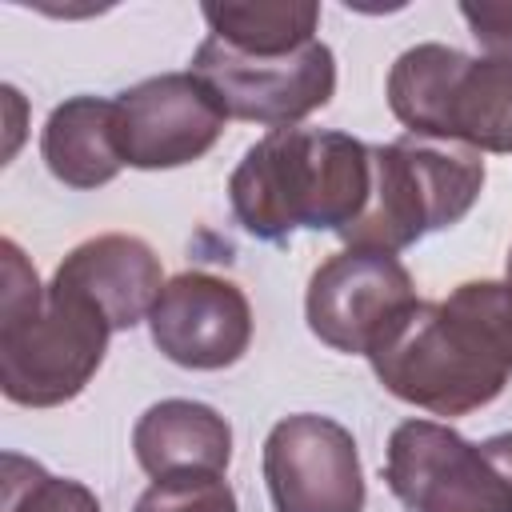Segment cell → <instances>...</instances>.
<instances>
[{
    "label": "cell",
    "mask_w": 512,
    "mask_h": 512,
    "mask_svg": "<svg viewBox=\"0 0 512 512\" xmlns=\"http://www.w3.org/2000/svg\"><path fill=\"white\" fill-rule=\"evenodd\" d=\"M56 288L88 300L112 332H128L140 320H148L164 280L160 256L148 240L128 232H104L92 240H80L52 272Z\"/></svg>",
    "instance_id": "cell-12"
},
{
    "label": "cell",
    "mask_w": 512,
    "mask_h": 512,
    "mask_svg": "<svg viewBox=\"0 0 512 512\" xmlns=\"http://www.w3.org/2000/svg\"><path fill=\"white\" fill-rule=\"evenodd\" d=\"M4 512H100L88 484L52 476L44 464L4 452Z\"/></svg>",
    "instance_id": "cell-16"
},
{
    "label": "cell",
    "mask_w": 512,
    "mask_h": 512,
    "mask_svg": "<svg viewBox=\"0 0 512 512\" xmlns=\"http://www.w3.org/2000/svg\"><path fill=\"white\" fill-rule=\"evenodd\" d=\"M412 300V276L392 252L344 248L312 272L304 320L320 344L348 356H368L376 332Z\"/></svg>",
    "instance_id": "cell-10"
},
{
    "label": "cell",
    "mask_w": 512,
    "mask_h": 512,
    "mask_svg": "<svg viewBox=\"0 0 512 512\" xmlns=\"http://www.w3.org/2000/svg\"><path fill=\"white\" fill-rule=\"evenodd\" d=\"M132 452L152 480L180 472L224 476L232 460V424L212 404L172 396L144 408V416L132 428Z\"/></svg>",
    "instance_id": "cell-13"
},
{
    "label": "cell",
    "mask_w": 512,
    "mask_h": 512,
    "mask_svg": "<svg viewBox=\"0 0 512 512\" xmlns=\"http://www.w3.org/2000/svg\"><path fill=\"white\" fill-rule=\"evenodd\" d=\"M208 36L248 56H288L316 40L320 4L312 0H248V4H204Z\"/></svg>",
    "instance_id": "cell-15"
},
{
    "label": "cell",
    "mask_w": 512,
    "mask_h": 512,
    "mask_svg": "<svg viewBox=\"0 0 512 512\" xmlns=\"http://www.w3.org/2000/svg\"><path fill=\"white\" fill-rule=\"evenodd\" d=\"M384 392L432 416H468L512 380V288L464 280L444 300L404 304L372 340Z\"/></svg>",
    "instance_id": "cell-1"
},
{
    "label": "cell",
    "mask_w": 512,
    "mask_h": 512,
    "mask_svg": "<svg viewBox=\"0 0 512 512\" xmlns=\"http://www.w3.org/2000/svg\"><path fill=\"white\" fill-rule=\"evenodd\" d=\"M372 192V144L332 128H272L228 176L236 224L268 244L296 228L344 232Z\"/></svg>",
    "instance_id": "cell-2"
},
{
    "label": "cell",
    "mask_w": 512,
    "mask_h": 512,
    "mask_svg": "<svg viewBox=\"0 0 512 512\" xmlns=\"http://www.w3.org/2000/svg\"><path fill=\"white\" fill-rule=\"evenodd\" d=\"M508 288H512V248H508Z\"/></svg>",
    "instance_id": "cell-19"
},
{
    "label": "cell",
    "mask_w": 512,
    "mask_h": 512,
    "mask_svg": "<svg viewBox=\"0 0 512 512\" xmlns=\"http://www.w3.org/2000/svg\"><path fill=\"white\" fill-rule=\"evenodd\" d=\"M460 16L468 20V28L480 40L484 56L512 60V4H500V0L460 4Z\"/></svg>",
    "instance_id": "cell-18"
},
{
    "label": "cell",
    "mask_w": 512,
    "mask_h": 512,
    "mask_svg": "<svg viewBox=\"0 0 512 512\" xmlns=\"http://www.w3.org/2000/svg\"><path fill=\"white\" fill-rule=\"evenodd\" d=\"M40 156L60 184L80 192L116 180L124 168L116 136V100L80 92L56 104L40 128Z\"/></svg>",
    "instance_id": "cell-14"
},
{
    "label": "cell",
    "mask_w": 512,
    "mask_h": 512,
    "mask_svg": "<svg viewBox=\"0 0 512 512\" xmlns=\"http://www.w3.org/2000/svg\"><path fill=\"white\" fill-rule=\"evenodd\" d=\"M480 188L484 160L472 148H440L416 136L372 144V192L340 240L396 256L420 236L460 224L480 200Z\"/></svg>",
    "instance_id": "cell-5"
},
{
    "label": "cell",
    "mask_w": 512,
    "mask_h": 512,
    "mask_svg": "<svg viewBox=\"0 0 512 512\" xmlns=\"http://www.w3.org/2000/svg\"><path fill=\"white\" fill-rule=\"evenodd\" d=\"M152 344L180 368L220 372L232 368L252 344V304L240 284L212 272L172 276L152 312Z\"/></svg>",
    "instance_id": "cell-11"
},
{
    "label": "cell",
    "mask_w": 512,
    "mask_h": 512,
    "mask_svg": "<svg viewBox=\"0 0 512 512\" xmlns=\"http://www.w3.org/2000/svg\"><path fill=\"white\" fill-rule=\"evenodd\" d=\"M388 108L416 140L512 152V60L416 44L388 68Z\"/></svg>",
    "instance_id": "cell-4"
},
{
    "label": "cell",
    "mask_w": 512,
    "mask_h": 512,
    "mask_svg": "<svg viewBox=\"0 0 512 512\" xmlns=\"http://www.w3.org/2000/svg\"><path fill=\"white\" fill-rule=\"evenodd\" d=\"M0 252V392L24 408L68 404L104 364L112 328L88 300L44 288L16 240Z\"/></svg>",
    "instance_id": "cell-3"
},
{
    "label": "cell",
    "mask_w": 512,
    "mask_h": 512,
    "mask_svg": "<svg viewBox=\"0 0 512 512\" xmlns=\"http://www.w3.org/2000/svg\"><path fill=\"white\" fill-rule=\"evenodd\" d=\"M384 484L408 512H512V480L488 440L440 420H404L388 436Z\"/></svg>",
    "instance_id": "cell-6"
},
{
    "label": "cell",
    "mask_w": 512,
    "mask_h": 512,
    "mask_svg": "<svg viewBox=\"0 0 512 512\" xmlns=\"http://www.w3.org/2000/svg\"><path fill=\"white\" fill-rule=\"evenodd\" d=\"M132 512H240V504L220 472H180L152 480Z\"/></svg>",
    "instance_id": "cell-17"
},
{
    "label": "cell",
    "mask_w": 512,
    "mask_h": 512,
    "mask_svg": "<svg viewBox=\"0 0 512 512\" xmlns=\"http://www.w3.org/2000/svg\"><path fill=\"white\" fill-rule=\"evenodd\" d=\"M224 104L228 120L296 128L324 108L336 92V56L324 40H312L288 56H248L216 36H204L192 52V68Z\"/></svg>",
    "instance_id": "cell-7"
},
{
    "label": "cell",
    "mask_w": 512,
    "mask_h": 512,
    "mask_svg": "<svg viewBox=\"0 0 512 512\" xmlns=\"http://www.w3.org/2000/svg\"><path fill=\"white\" fill-rule=\"evenodd\" d=\"M228 124L224 104L196 72H160L116 96L124 164L156 172L196 164Z\"/></svg>",
    "instance_id": "cell-9"
},
{
    "label": "cell",
    "mask_w": 512,
    "mask_h": 512,
    "mask_svg": "<svg viewBox=\"0 0 512 512\" xmlns=\"http://www.w3.org/2000/svg\"><path fill=\"white\" fill-rule=\"evenodd\" d=\"M264 484L276 512H364V468L352 432L320 412H296L264 436Z\"/></svg>",
    "instance_id": "cell-8"
}]
</instances>
